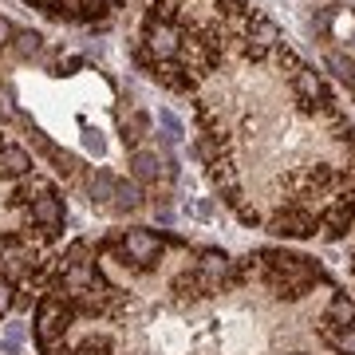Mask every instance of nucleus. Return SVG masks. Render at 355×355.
I'll return each instance as SVG.
<instances>
[{"label":"nucleus","instance_id":"obj_16","mask_svg":"<svg viewBox=\"0 0 355 355\" xmlns=\"http://www.w3.org/2000/svg\"><path fill=\"white\" fill-rule=\"evenodd\" d=\"M158 127H162V142H166V146L182 139V119H178L174 111H166V107L158 111Z\"/></svg>","mask_w":355,"mask_h":355},{"label":"nucleus","instance_id":"obj_6","mask_svg":"<svg viewBox=\"0 0 355 355\" xmlns=\"http://www.w3.org/2000/svg\"><path fill=\"white\" fill-rule=\"evenodd\" d=\"M36 174V162L24 146H0V182H20Z\"/></svg>","mask_w":355,"mask_h":355},{"label":"nucleus","instance_id":"obj_20","mask_svg":"<svg viewBox=\"0 0 355 355\" xmlns=\"http://www.w3.org/2000/svg\"><path fill=\"white\" fill-rule=\"evenodd\" d=\"M0 119H4V123H8V119H16V107H12V91H8V87L0 91Z\"/></svg>","mask_w":355,"mask_h":355},{"label":"nucleus","instance_id":"obj_11","mask_svg":"<svg viewBox=\"0 0 355 355\" xmlns=\"http://www.w3.org/2000/svg\"><path fill=\"white\" fill-rule=\"evenodd\" d=\"M229 265H233V257L229 253H221V249H202V257H198V272H205L209 280H225V272H229Z\"/></svg>","mask_w":355,"mask_h":355},{"label":"nucleus","instance_id":"obj_21","mask_svg":"<svg viewBox=\"0 0 355 355\" xmlns=\"http://www.w3.org/2000/svg\"><path fill=\"white\" fill-rule=\"evenodd\" d=\"M12 36H16V28L8 24L4 16H0V44H12Z\"/></svg>","mask_w":355,"mask_h":355},{"label":"nucleus","instance_id":"obj_1","mask_svg":"<svg viewBox=\"0 0 355 355\" xmlns=\"http://www.w3.org/2000/svg\"><path fill=\"white\" fill-rule=\"evenodd\" d=\"M257 261H261L265 284L272 288V296H280V300H304L308 292H312V284L324 277L312 257L288 253V249H261Z\"/></svg>","mask_w":355,"mask_h":355},{"label":"nucleus","instance_id":"obj_9","mask_svg":"<svg viewBox=\"0 0 355 355\" xmlns=\"http://www.w3.org/2000/svg\"><path fill=\"white\" fill-rule=\"evenodd\" d=\"M142 205H146V193H142L139 182H123V178H119L114 198H111V209H119V214H135V209H142Z\"/></svg>","mask_w":355,"mask_h":355},{"label":"nucleus","instance_id":"obj_4","mask_svg":"<svg viewBox=\"0 0 355 355\" xmlns=\"http://www.w3.org/2000/svg\"><path fill=\"white\" fill-rule=\"evenodd\" d=\"M355 225V198H331L324 205V214H320V237L324 241H343L347 237V229Z\"/></svg>","mask_w":355,"mask_h":355},{"label":"nucleus","instance_id":"obj_3","mask_svg":"<svg viewBox=\"0 0 355 355\" xmlns=\"http://www.w3.org/2000/svg\"><path fill=\"white\" fill-rule=\"evenodd\" d=\"M265 229L277 233V237H288V241H308V237L320 233V217L308 205H284L272 217H265Z\"/></svg>","mask_w":355,"mask_h":355},{"label":"nucleus","instance_id":"obj_15","mask_svg":"<svg viewBox=\"0 0 355 355\" xmlns=\"http://www.w3.org/2000/svg\"><path fill=\"white\" fill-rule=\"evenodd\" d=\"M24 336H28L24 324H8L4 336H0V355H16L20 352V343H24Z\"/></svg>","mask_w":355,"mask_h":355},{"label":"nucleus","instance_id":"obj_5","mask_svg":"<svg viewBox=\"0 0 355 355\" xmlns=\"http://www.w3.org/2000/svg\"><path fill=\"white\" fill-rule=\"evenodd\" d=\"M28 225L55 229L60 233V225H64V198H60V190H48L44 198H36V202L28 205Z\"/></svg>","mask_w":355,"mask_h":355},{"label":"nucleus","instance_id":"obj_22","mask_svg":"<svg viewBox=\"0 0 355 355\" xmlns=\"http://www.w3.org/2000/svg\"><path fill=\"white\" fill-rule=\"evenodd\" d=\"M0 146H4V142H0Z\"/></svg>","mask_w":355,"mask_h":355},{"label":"nucleus","instance_id":"obj_17","mask_svg":"<svg viewBox=\"0 0 355 355\" xmlns=\"http://www.w3.org/2000/svg\"><path fill=\"white\" fill-rule=\"evenodd\" d=\"M331 347L340 355H355V324H347V328L336 331V340H331Z\"/></svg>","mask_w":355,"mask_h":355},{"label":"nucleus","instance_id":"obj_2","mask_svg":"<svg viewBox=\"0 0 355 355\" xmlns=\"http://www.w3.org/2000/svg\"><path fill=\"white\" fill-rule=\"evenodd\" d=\"M71 324H76V316H71V308H67L60 296L44 292V296L36 300V320H32V331H36V347L44 355H60V347H64Z\"/></svg>","mask_w":355,"mask_h":355},{"label":"nucleus","instance_id":"obj_10","mask_svg":"<svg viewBox=\"0 0 355 355\" xmlns=\"http://www.w3.org/2000/svg\"><path fill=\"white\" fill-rule=\"evenodd\" d=\"M150 130H154V119H150V114H146V111H130V119L123 123V142H127L130 150H139L142 139H146Z\"/></svg>","mask_w":355,"mask_h":355},{"label":"nucleus","instance_id":"obj_18","mask_svg":"<svg viewBox=\"0 0 355 355\" xmlns=\"http://www.w3.org/2000/svg\"><path fill=\"white\" fill-rule=\"evenodd\" d=\"M186 209H190V214L198 217V221H209V217L217 214V202H214V198H198V202L186 205Z\"/></svg>","mask_w":355,"mask_h":355},{"label":"nucleus","instance_id":"obj_19","mask_svg":"<svg viewBox=\"0 0 355 355\" xmlns=\"http://www.w3.org/2000/svg\"><path fill=\"white\" fill-rule=\"evenodd\" d=\"M12 304H16V288L8 284V280H0V320L12 312Z\"/></svg>","mask_w":355,"mask_h":355},{"label":"nucleus","instance_id":"obj_12","mask_svg":"<svg viewBox=\"0 0 355 355\" xmlns=\"http://www.w3.org/2000/svg\"><path fill=\"white\" fill-rule=\"evenodd\" d=\"M32 142H36V150L44 154V158H51V162L60 166L64 174H76V158H71V154H64V150H60V146H55V142H51L48 135H44V130H32Z\"/></svg>","mask_w":355,"mask_h":355},{"label":"nucleus","instance_id":"obj_14","mask_svg":"<svg viewBox=\"0 0 355 355\" xmlns=\"http://www.w3.org/2000/svg\"><path fill=\"white\" fill-rule=\"evenodd\" d=\"M324 64H328L331 71H336V76H340L343 83L355 91V64H352V60H343L340 51H324Z\"/></svg>","mask_w":355,"mask_h":355},{"label":"nucleus","instance_id":"obj_7","mask_svg":"<svg viewBox=\"0 0 355 355\" xmlns=\"http://www.w3.org/2000/svg\"><path fill=\"white\" fill-rule=\"evenodd\" d=\"M127 166H130V178H135L139 186H154V182H158V174H162V162H158V154L146 150V146L130 150V154H127Z\"/></svg>","mask_w":355,"mask_h":355},{"label":"nucleus","instance_id":"obj_13","mask_svg":"<svg viewBox=\"0 0 355 355\" xmlns=\"http://www.w3.org/2000/svg\"><path fill=\"white\" fill-rule=\"evenodd\" d=\"M40 48H44V36H40V32H32V28H28V32H16L12 44H8V51H12L16 60H32Z\"/></svg>","mask_w":355,"mask_h":355},{"label":"nucleus","instance_id":"obj_8","mask_svg":"<svg viewBox=\"0 0 355 355\" xmlns=\"http://www.w3.org/2000/svg\"><path fill=\"white\" fill-rule=\"evenodd\" d=\"M114 186H119L114 170H107V166H95V170L87 174V198H91V205H111Z\"/></svg>","mask_w":355,"mask_h":355}]
</instances>
